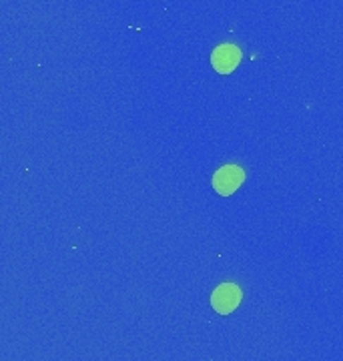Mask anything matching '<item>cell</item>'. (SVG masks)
<instances>
[{
    "mask_svg": "<svg viewBox=\"0 0 343 361\" xmlns=\"http://www.w3.org/2000/svg\"><path fill=\"white\" fill-rule=\"evenodd\" d=\"M239 303H241V289L235 283L219 285L211 295V305L221 315H229L231 311L237 310Z\"/></svg>",
    "mask_w": 343,
    "mask_h": 361,
    "instance_id": "1",
    "label": "cell"
},
{
    "mask_svg": "<svg viewBox=\"0 0 343 361\" xmlns=\"http://www.w3.org/2000/svg\"><path fill=\"white\" fill-rule=\"evenodd\" d=\"M239 63H241V51L235 44H221L211 54V65L219 75L233 73Z\"/></svg>",
    "mask_w": 343,
    "mask_h": 361,
    "instance_id": "3",
    "label": "cell"
},
{
    "mask_svg": "<svg viewBox=\"0 0 343 361\" xmlns=\"http://www.w3.org/2000/svg\"><path fill=\"white\" fill-rule=\"evenodd\" d=\"M243 179H245V173L241 167L237 165H225L217 171L213 175V187L219 195L229 197L231 193H235L239 187H241Z\"/></svg>",
    "mask_w": 343,
    "mask_h": 361,
    "instance_id": "2",
    "label": "cell"
}]
</instances>
